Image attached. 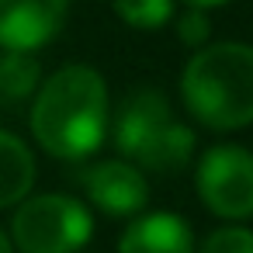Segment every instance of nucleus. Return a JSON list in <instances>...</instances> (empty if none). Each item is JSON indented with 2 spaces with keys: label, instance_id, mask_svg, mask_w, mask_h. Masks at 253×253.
Returning <instances> with one entry per match:
<instances>
[{
  "label": "nucleus",
  "instance_id": "obj_1",
  "mask_svg": "<svg viewBox=\"0 0 253 253\" xmlns=\"http://www.w3.org/2000/svg\"><path fill=\"white\" fill-rule=\"evenodd\" d=\"M111 104L108 84L94 66L73 63L39 84L32 108V135L56 160H87L108 139Z\"/></svg>",
  "mask_w": 253,
  "mask_h": 253
},
{
  "label": "nucleus",
  "instance_id": "obj_2",
  "mask_svg": "<svg viewBox=\"0 0 253 253\" xmlns=\"http://www.w3.org/2000/svg\"><path fill=\"white\" fill-rule=\"evenodd\" d=\"M180 97L205 128L236 132L253 125V45L205 42L194 49L180 73Z\"/></svg>",
  "mask_w": 253,
  "mask_h": 253
},
{
  "label": "nucleus",
  "instance_id": "obj_3",
  "mask_svg": "<svg viewBox=\"0 0 253 253\" xmlns=\"http://www.w3.org/2000/svg\"><path fill=\"white\" fill-rule=\"evenodd\" d=\"M122 160L135 163L139 170L173 173L184 170L194 156V128L184 125L167 94L156 87H135L122 97L111 125H108Z\"/></svg>",
  "mask_w": 253,
  "mask_h": 253
},
{
  "label": "nucleus",
  "instance_id": "obj_4",
  "mask_svg": "<svg viewBox=\"0 0 253 253\" xmlns=\"http://www.w3.org/2000/svg\"><path fill=\"white\" fill-rule=\"evenodd\" d=\"M94 236L87 205L73 194H28L18 201L11 243L21 253H80Z\"/></svg>",
  "mask_w": 253,
  "mask_h": 253
},
{
  "label": "nucleus",
  "instance_id": "obj_5",
  "mask_svg": "<svg viewBox=\"0 0 253 253\" xmlns=\"http://www.w3.org/2000/svg\"><path fill=\"white\" fill-rule=\"evenodd\" d=\"M194 187L211 215L243 222L253 215V153L246 146H208L194 167Z\"/></svg>",
  "mask_w": 253,
  "mask_h": 253
},
{
  "label": "nucleus",
  "instance_id": "obj_6",
  "mask_svg": "<svg viewBox=\"0 0 253 253\" xmlns=\"http://www.w3.org/2000/svg\"><path fill=\"white\" fill-rule=\"evenodd\" d=\"M80 187L90 198L94 208H101L111 218H132L149 201L146 173L128 160H101L80 170Z\"/></svg>",
  "mask_w": 253,
  "mask_h": 253
},
{
  "label": "nucleus",
  "instance_id": "obj_7",
  "mask_svg": "<svg viewBox=\"0 0 253 253\" xmlns=\"http://www.w3.org/2000/svg\"><path fill=\"white\" fill-rule=\"evenodd\" d=\"M70 14V0H0V49L35 52L49 45Z\"/></svg>",
  "mask_w": 253,
  "mask_h": 253
},
{
  "label": "nucleus",
  "instance_id": "obj_8",
  "mask_svg": "<svg viewBox=\"0 0 253 253\" xmlns=\"http://www.w3.org/2000/svg\"><path fill=\"white\" fill-rule=\"evenodd\" d=\"M118 253H198L187 218L173 211H139L118 239Z\"/></svg>",
  "mask_w": 253,
  "mask_h": 253
},
{
  "label": "nucleus",
  "instance_id": "obj_9",
  "mask_svg": "<svg viewBox=\"0 0 253 253\" xmlns=\"http://www.w3.org/2000/svg\"><path fill=\"white\" fill-rule=\"evenodd\" d=\"M35 156L32 149L7 128H0V208H11L35 187Z\"/></svg>",
  "mask_w": 253,
  "mask_h": 253
},
{
  "label": "nucleus",
  "instance_id": "obj_10",
  "mask_svg": "<svg viewBox=\"0 0 253 253\" xmlns=\"http://www.w3.org/2000/svg\"><path fill=\"white\" fill-rule=\"evenodd\" d=\"M42 84V70L32 59V52H11L4 49L0 56V101L4 104H18L25 97H32Z\"/></svg>",
  "mask_w": 253,
  "mask_h": 253
},
{
  "label": "nucleus",
  "instance_id": "obj_11",
  "mask_svg": "<svg viewBox=\"0 0 253 253\" xmlns=\"http://www.w3.org/2000/svg\"><path fill=\"white\" fill-rule=\"evenodd\" d=\"M115 14L139 32H156L173 21V0H111Z\"/></svg>",
  "mask_w": 253,
  "mask_h": 253
},
{
  "label": "nucleus",
  "instance_id": "obj_12",
  "mask_svg": "<svg viewBox=\"0 0 253 253\" xmlns=\"http://www.w3.org/2000/svg\"><path fill=\"white\" fill-rule=\"evenodd\" d=\"M201 253H253V229H243V225L215 229L201 243Z\"/></svg>",
  "mask_w": 253,
  "mask_h": 253
},
{
  "label": "nucleus",
  "instance_id": "obj_13",
  "mask_svg": "<svg viewBox=\"0 0 253 253\" xmlns=\"http://www.w3.org/2000/svg\"><path fill=\"white\" fill-rule=\"evenodd\" d=\"M177 35H180L184 45L201 49V45L208 42V35H211V21H208V14H205L201 7H184V11L177 14Z\"/></svg>",
  "mask_w": 253,
  "mask_h": 253
},
{
  "label": "nucleus",
  "instance_id": "obj_14",
  "mask_svg": "<svg viewBox=\"0 0 253 253\" xmlns=\"http://www.w3.org/2000/svg\"><path fill=\"white\" fill-rule=\"evenodd\" d=\"M187 7H201V11H208V7H222V4H229V0H184Z\"/></svg>",
  "mask_w": 253,
  "mask_h": 253
},
{
  "label": "nucleus",
  "instance_id": "obj_15",
  "mask_svg": "<svg viewBox=\"0 0 253 253\" xmlns=\"http://www.w3.org/2000/svg\"><path fill=\"white\" fill-rule=\"evenodd\" d=\"M0 253H14V243H11V232L0 229Z\"/></svg>",
  "mask_w": 253,
  "mask_h": 253
}]
</instances>
